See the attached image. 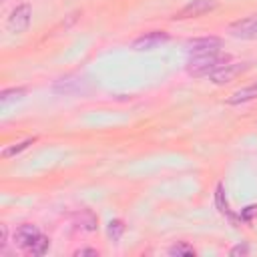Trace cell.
<instances>
[{
  "label": "cell",
  "mask_w": 257,
  "mask_h": 257,
  "mask_svg": "<svg viewBox=\"0 0 257 257\" xmlns=\"http://www.w3.org/2000/svg\"><path fill=\"white\" fill-rule=\"evenodd\" d=\"M231 60L229 54L225 52H209V54H195L189 58L187 62V72L195 78H201V76H211L217 68H221L223 64H227Z\"/></svg>",
  "instance_id": "1"
},
{
  "label": "cell",
  "mask_w": 257,
  "mask_h": 257,
  "mask_svg": "<svg viewBox=\"0 0 257 257\" xmlns=\"http://www.w3.org/2000/svg\"><path fill=\"white\" fill-rule=\"evenodd\" d=\"M30 22H32V8H30V4L22 2L10 12V16L6 20V28L14 34H22L28 30Z\"/></svg>",
  "instance_id": "2"
},
{
  "label": "cell",
  "mask_w": 257,
  "mask_h": 257,
  "mask_svg": "<svg viewBox=\"0 0 257 257\" xmlns=\"http://www.w3.org/2000/svg\"><path fill=\"white\" fill-rule=\"evenodd\" d=\"M229 34L239 40H257V14H249L229 24Z\"/></svg>",
  "instance_id": "3"
},
{
  "label": "cell",
  "mask_w": 257,
  "mask_h": 257,
  "mask_svg": "<svg viewBox=\"0 0 257 257\" xmlns=\"http://www.w3.org/2000/svg\"><path fill=\"white\" fill-rule=\"evenodd\" d=\"M247 68H249V62H231L229 60L227 64H223L221 68H217L209 76V80L213 84H227V82H233L237 76H241Z\"/></svg>",
  "instance_id": "4"
},
{
  "label": "cell",
  "mask_w": 257,
  "mask_h": 257,
  "mask_svg": "<svg viewBox=\"0 0 257 257\" xmlns=\"http://www.w3.org/2000/svg\"><path fill=\"white\" fill-rule=\"evenodd\" d=\"M217 8V0H191L181 10L175 12L173 20H185V18H197Z\"/></svg>",
  "instance_id": "5"
},
{
  "label": "cell",
  "mask_w": 257,
  "mask_h": 257,
  "mask_svg": "<svg viewBox=\"0 0 257 257\" xmlns=\"http://www.w3.org/2000/svg\"><path fill=\"white\" fill-rule=\"evenodd\" d=\"M223 46V40L219 36H203V38H193L187 42L189 54H209V52H219Z\"/></svg>",
  "instance_id": "6"
},
{
  "label": "cell",
  "mask_w": 257,
  "mask_h": 257,
  "mask_svg": "<svg viewBox=\"0 0 257 257\" xmlns=\"http://www.w3.org/2000/svg\"><path fill=\"white\" fill-rule=\"evenodd\" d=\"M167 40H169V34H167V32H163V30H151V32H147V34L135 38V40H133V48L139 50V52L155 50V48H159V46H161L163 42H167Z\"/></svg>",
  "instance_id": "7"
},
{
  "label": "cell",
  "mask_w": 257,
  "mask_h": 257,
  "mask_svg": "<svg viewBox=\"0 0 257 257\" xmlns=\"http://www.w3.org/2000/svg\"><path fill=\"white\" fill-rule=\"evenodd\" d=\"M38 235H40V231H38L36 225L24 223V225H18V227H16V231H14V243H16L20 249H26V251H28V247L34 243V239H36Z\"/></svg>",
  "instance_id": "8"
},
{
  "label": "cell",
  "mask_w": 257,
  "mask_h": 257,
  "mask_svg": "<svg viewBox=\"0 0 257 257\" xmlns=\"http://www.w3.org/2000/svg\"><path fill=\"white\" fill-rule=\"evenodd\" d=\"M255 98H257V80L251 82V84H247V86H243V88H239V90H235V92L227 98V104L237 106V104L251 102V100H255Z\"/></svg>",
  "instance_id": "9"
},
{
  "label": "cell",
  "mask_w": 257,
  "mask_h": 257,
  "mask_svg": "<svg viewBox=\"0 0 257 257\" xmlns=\"http://www.w3.org/2000/svg\"><path fill=\"white\" fill-rule=\"evenodd\" d=\"M48 247H50V239L46 237V235H38L36 239H34V243L28 247V253L30 255H36V257H40V255H44L46 251H48Z\"/></svg>",
  "instance_id": "10"
},
{
  "label": "cell",
  "mask_w": 257,
  "mask_h": 257,
  "mask_svg": "<svg viewBox=\"0 0 257 257\" xmlns=\"http://www.w3.org/2000/svg\"><path fill=\"white\" fill-rule=\"evenodd\" d=\"M26 96V88H4L2 92H0V102L2 104H8V102H12V100H20V98H24Z\"/></svg>",
  "instance_id": "11"
},
{
  "label": "cell",
  "mask_w": 257,
  "mask_h": 257,
  "mask_svg": "<svg viewBox=\"0 0 257 257\" xmlns=\"http://www.w3.org/2000/svg\"><path fill=\"white\" fill-rule=\"evenodd\" d=\"M32 143H34V137H32V139H24V141H20V143H16V145H10V147H6V149L2 151V157H4V159H10V157L22 153L24 149H28Z\"/></svg>",
  "instance_id": "12"
},
{
  "label": "cell",
  "mask_w": 257,
  "mask_h": 257,
  "mask_svg": "<svg viewBox=\"0 0 257 257\" xmlns=\"http://www.w3.org/2000/svg\"><path fill=\"white\" fill-rule=\"evenodd\" d=\"M106 233H108V237H110L112 241H118V239H120V235L124 233V223H122L120 219H112V221L108 223Z\"/></svg>",
  "instance_id": "13"
},
{
  "label": "cell",
  "mask_w": 257,
  "mask_h": 257,
  "mask_svg": "<svg viewBox=\"0 0 257 257\" xmlns=\"http://www.w3.org/2000/svg\"><path fill=\"white\" fill-rule=\"evenodd\" d=\"M78 227H82V229H86V231H92V229H96V217L90 213V211H82L80 215H78Z\"/></svg>",
  "instance_id": "14"
},
{
  "label": "cell",
  "mask_w": 257,
  "mask_h": 257,
  "mask_svg": "<svg viewBox=\"0 0 257 257\" xmlns=\"http://www.w3.org/2000/svg\"><path fill=\"white\" fill-rule=\"evenodd\" d=\"M215 203H217V209H219L223 215H229V217H231V211H229V205H227V199H225V193H223V185H217Z\"/></svg>",
  "instance_id": "15"
},
{
  "label": "cell",
  "mask_w": 257,
  "mask_h": 257,
  "mask_svg": "<svg viewBox=\"0 0 257 257\" xmlns=\"http://www.w3.org/2000/svg\"><path fill=\"white\" fill-rule=\"evenodd\" d=\"M169 255H177V257H189V255H195V249L187 243H175L171 249H169Z\"/></svg>",
  "instance_id": "16"
},
{
  "label": "cell",
  "mask_w": 257,
  "mask_h": 257,
  "mask_svg": "<svg viewBox=\"0 0 257 257\" xmlns=\"http://www.w3.org/2000/svg\"><path fill=\"white\" fill-rule=\"evenodd\" d=\"M249 253V245L247 243H239V245H235L231 251H229V255L231 257H237V255H247Z\"/></svg>",
  "instance_id": "17"
},
{
  "label": "cell",
  "mask_w": 257,
  "mask_h": 257,
  "mask_svg": "<svg viewBox=\"0 0 257 257\" xmlns=\"http://www.w3.org/2000/svg\"><path fill=\"white\" fill-rule=\"evenodd\" d=\"M255 215H257V205H249V207H245V209L241 211V219H243V221H251Z\"/></svg>",
  "instance_id": "18"
},
{
  "label": "cell",
  "mask_w": 257,
  "mask_h": 257,
  "mask_svg": "<svg viewBox=\"0 0 257 257\" xmlns=\"http://www.w3.org/2000/svg\"><path fill=\"white\" fill-rule=\"evenodd\" d=\"M74 255H76V257H82V255L98 257V251H96V249H78V251H74Z\"/></svg>",
  "instance_id": "19"
},
{
  "label": "cell",
  "mask_w": 257,
  "mask_h": 257,
  "mask_svg": "<svg viewBox=\"0 0 257 257\" xmlns=\"http://www.w3.org/2000/svg\"><path fill=\"white\" fill-rule=\"evenodd\" d=\"M6 239H8V229H6V225H2L0 227V247L4 249V245H6Z\"/></svg>",
  "instance_id": "20"
}]
</instances>
